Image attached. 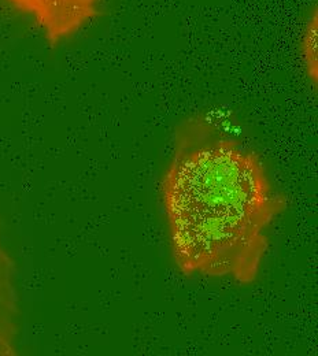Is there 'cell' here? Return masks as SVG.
Listing matches in <instances>:
<instances>
[{"label": "cell", "mask_w": 318, "mask_h": 356, "mask_svg": "<svg viewBox=\"0 0 318 356\" xmlns=\"http://www.w3.org/2000/svg\"><path fill=\"white\" fill-rule=\"evenodd\" d=\"M15 274L0 227V356L17 355L19 298Z\"/></svg>", "instance_id": "cell-3"}, {"label": "cell", "mask_w": 318, "mask_h": 356, "mask_svg": "<svg viewBox=\"0 0 318 356\" xmlns=\"http://www.w3.org/2000/svg\"><path fill=\"white\" fill-rule=\"evenodd\" d=\"M317 22V11L315 10V13H312V15L308 21V25H306L303 36H302V43H301L303 63H305L308 76L312 80V84L315 87H317L318 79Z\"/></svg>", "instance_id": "cell-4"}, {"label": "cell", "mask_w": 318, "mask_h": 356, "mask_svg": "<svg viewBox=\"0 0 318 356\" xmlns=\"http://www.w3.org/2000/svg\"><path fill=\"white\" fill-rule=\"evenodd\" d=\"M29 18L52 47L81 32L100 14L102 0H3Z\"/></svg>", "instance_id": "cell-2"}, {"label": "cell", "mask_w": 318, "mask_h": 356, "mask_svg": "<svg viewBox=\"0 0 318 356\" xmlns=\"http://www.w3.org/2000/svg\"><path fill=\"white\" fill-rule=\"evenodd\" d=\"M161 199L182 274L241 285L257 280L267 232L287 207L261 158L202 117L176 131Z\"/></svg>", "instance_id": "cell-1"}]
</instances>
